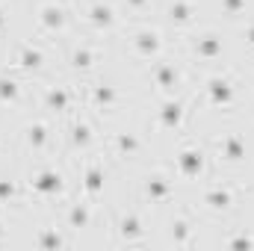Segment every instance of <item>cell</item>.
<instances>
[{"label":"cell","mask_w":254,"mask_h":251,"mask_svg":"<svg viewBox=\"0 0 254 251\" xmlns=\"http://www.w3.org/2000/svg\"><path fill=\"white\" fill-rule=\"evenodd\" d=\"M21 145H24V151L30 154V157H48L51 154V148H54V127L48 119H33V122H27L24 130H21Z\"/></svg>","instance_id":"21"},{"label":"cell","mask_w":254,"mask_h":251,"mask_svg":"<svg viewBox=\"0 0 254 251\" xmlns=\"http://www.w3.org/2000/svg\"><path fill=\"white\" fill-rule=\"evenodd\" d=\"M83 21L92 33H116L119 27V15H116V6L107 3V0H86L83 6Z\"/></svg>","instance_id":"24"},{"label":"cell","mask_w":254,"mask_h":251,"mask_svg":"<svg viewBox=\"0 0 254 251\" xmlns=\"http://www.w3.org/2000/svg\"><path fill=\"white\" fill-rule=\"evenodd\" d=\"M107 192V166L101 160V154H86L83 157V169H80V181H77V195L89 198V201H101Z\"/></svg>","instance_id":"16"},{"label":"cell","mask_w":254,"mask_h":251,"mask_svg":"<svg viewBox=\"0 0 254 251\" xmlns=\"http://www.w3.org/2000/svg\"><path fill=\"white\" fill-rule=\"evenodd\" d=\"M95 142H98V136H95V125H92V119L83 116L80 107H77V110L71 113L68 127H65V145H68V151L86 157V154L95 151Z\"/></svg>","instance_id":"18"},{"label":"cell","mask_w":254,"mask_h":251,"mask_svg":"<svg viewBox=\"0 0 254 251\" xmlns=\"http://www.w3.org/2000/svg\"><path fill=\"white\" fill-rule=\"evenodd\" d=\"M210 157L222 166V169H237V166H246V157H249V142L240 130L228 127V130H219L210 142Z\"/></svg>","instance_id":"10"},{"label":"cell","mask_w":254,"mask_h":251,"mask_svg":"<svg viewBox=\"0 0 254 251\" xmlns=\"http://www.w3.org/2000/svg\"><path fill=\"white\" fill-rule=\"evenodd\" d=\"M166 246H175V249H195L198 240H201V219L192 207H181L175 210L169 219H166Z\"/></svg>","instance_id":"9"},{"label":"cell","mask_w":254,"mask_h":251,"mask_svg":"<svg viewBox=\"0 0 254 251\" xmlns=\"http://www.w3.org/2000/svg\"><path fill=\"white\" fill-rule=\"evenodd\" d=\"M219 243H222L225 249L249 251V249H254V228H231L228 234L219 237Z\"/></svg>","instance_id":"28"},{"label":"cell","mask_w":254,"mask_h":251,"mask_svg":"<svg viewBox=\"0 0 254 251\" xmlns=\"http://www.w3.org/2000/svg\"><path fill=\"white\" fill-rule=\"evenodd\" d=\"M6 33H9V9L0 3V39H3Z\"/></svg>","instance_id":"33"},{"label":"cell","mask_w":254,"mask_h":251,"mask_svg":"<svg viewBox=\"0 0 254 251\" xmlns=\"http://www.w3.org/2000/svg\"><path fill=\"white\" fill-rule=\"evenodd\" d=\"M240 86H243V80L234 68H219L204 80L201 95H195V98H201L204 107L213 113H234L240 107V95H243Z\"/></svg>","instance_id":"1"},{"label":"cell","mask_w":254,"mask_h":251,"mask_svg":"<svg viewBox=\"0 0 254 251\" xmlns=\"http://www.w3.org/2000/svg\"><path fill=\"white\" fill-rule=\"evenodd\" d=\"M187 54L195 63H219L225 57V36L213 27L195 30L187 36Z\"/></svg>","instance_id":"15"},{"label":"cell","mask_w":254,"mask_h":251,"mask_svg":"<svg viewBox=\"0 0 254 251\" xmlns=\"http://www.w3.org/2000/svg\"><path fill=\"white\" fill-rule=\"evenodd\" d=\"M148 80H151V86H154V92L160 98H172V95L184 92L187 71H184L181 63H175L169 57H160L157 63H151V68H148Z\"/></svg>","instance_id":"12"},{"label":"cell","mask_w":254,"mask_h":251,"mask_svg":"<svg viewBox=\"0 0 254 251\" xmlns=\"http://www.w3.org/2000/svg\"><path fill=\"white\" fill-rule=\"evenodd\" d=\"M104 145H107V154L116 163H139L145 148H148V139L133 127H122V130H113Z\"/></svg>","instance_id":"13"},{"label":"cell","mask_w":254,"mask_h":251,"mask_svg":"<svg viewBox=\"0 0 254 251\" xmlns=\"http://www.w3.org/2000/svg\"><path fill=\"white\" fill-rule=\"evenodd\" d=\"M101 60H104V48L95 39H77V42L68 45V54H65L68 71L77 74V77H92L98 71Z\"/></svg>","instance_id":"14"},{"label":"cell","mask_w":254,"mask_h":251,"mask_svg":"<svg viewBox=\"0 0 254 251\" xmlns=\"http://www.w3.org/2000/svg\"><path fill=\"white\" fill-rule=\"evenodd\" d=\"M9 234H12V225H9V219H6V213L0 210V246L9 240Z\"/></svg>","instance_id":"32"},{"label":"cell","mask_w":254,"mask_h":251,"mask_svg":"<svg viewBox=\"0 0 254 251\" xmlns=\"http://www.w3.org/2000/svg\"><path fill=\"white\" fill-rule=\"evenodd\" d=\"M252 0H219V15H225L228 21H240L249 15Z\"/></svg>","instance_id":"29"},{"label":"cell","mask_w":254,"mask_h":251,"mask_svg":"<svg viewBox=\"0 0 254 251\" xmlns=\"http://www.w3.org/2000/svg\"><path fill=\"white\" fill-rule=\"evenodd\" d=\"M175 172L166 166H151L142 178H139V201L145 207H166L175 201L178 189H175Z\"/></svg>","instance_id":"6"},{"label":"cell","mask_w":254,"mask_h":251,"mask_svg":"<svg viewBox=\"0 0 254 251\" xmlns=\"http://www.w3.org/2000/svg\"><path fill=\"white\" fill-rule=\"evenodd\" d=\"M198 12H201L198 0H166L163 21L169 27H175V30H190V27H195V21H198Z\"/></svg>","instance_id":"25"},{"label":"cell","mask_w":254,"mask_h":251,"mask_svg":"<svg viewBox=\"0 0 254 251\" xmlns=\"http://www.w3.org/2000/svg\"><path fill=\"white\" fill-rule=\"evenodd\" d=\"M243 198H246V189H243V184H237V181H210V184L204 181V187L198 192L201 210L207 216H216V219L234 216L240 210Z\"/></svg>","instance_id":"4"},{"label":"cell","mask_w":254,"mask_h":251,"mask_svg":"<svg viewBox=\"0 0 254 251\" xmlns=\"http://www.w3.org/2000/svg\"><path fill=\"white\" fill-rule=\"evenodd\" d=\"M77 101H80V92L71 83H48L42 89V107L54 116H71L77 110Z\"/></svg>","instance_id":"22"},{"label":"cell","mask_w":254,"mask_h":251,"mask_svg":"<svg viewBox=\"0 0 254 251\" xmlns=\"http://www.w3.org/2000/svg\"><path fill=\"white\" fill-rule=\"evenodd\" d=\"M0 104L9 107V110H18V107L27 104V86H24V80L15 68L0 71Z\"/></svg>","instance_id":"26"},{"label":"cell","mask_w":254,"mask_h":251,"mask_svg":"<svg viewBox=\"0 0 254 251\" xmlns=\"http://www.w3.org/2000/svg\"><path fill=\"white\" fill-rule=\"evenodd\" d=\"M125 39H127L130 54H133L139 63L151 65V63H157L160 57H166V39H163L160 27H154V24H148V21L133 24L125 33Z\"/></svg>","instance_id":"8"},{"label":"cell","mask_w":254,"mask_h":251,"mask_svg":"<svg viewBox=\"0 0 254 251\" xmlns=\"http://www.w3.org/2000/svg\"><path fill=\"white\" fill-rule=\"evenodd\" d=\"M192 98L195 95H172V98H160L157 110H154V127L160 133H169V136H178L184 125H187V116H190Z\"/></svg>","instance_id":"11"},{"label":"cell","mask_w":254,"mask_h":251,"mask_svg":"<svg viewBox=\"0 0 254 251\" xmlns=\"http://www.w3.org/2000/svg\"><path fill=\"white\" fill-rule=\"evenodd\" d=\"M27 195L48 204V201H65L68 198V178L57 163H39L36 169H30V175L24 178Z\"/></svg>","instance_id":"5"},{"label":"cell","mask_w":254,"mask_h":251,"mask_svg":"<svg viewBox=\"0 0 254 251\" xmlns=\"http://www.w3.org/2000/svg\"><path fill=\"white\" fill-rule=\"evenodd\" d=\"M95 222H98V207H95V201H89V198H83V195H77V198L65 201L63 225L74 234V237H80V234L92 231V228H95Z\"/></svg>","instance_id":"19"},{"label":"cell","mask_w":254,"mask_h":251,"mask_svg":"<svg viewBox=\"0 0 254 251\" xmlns=\"http://www.w3.org/2000/svg\"><path fill=\"white\" fill-rule=\"evenodd\" d=\"M68 24H71V9H68L65 0L39 3V9H36V30H39V36H48V39L63 36V33H68Z\"/></svg>","instance_id":"17"},{"label":"cell","mask_w":254,"mask_h":251,"mask_svg":"<svg viewBox=\"0 0 254 251\" xmlns=\"http://www.w3.org/2000/svg\"><path fill=\"white\" fill-rule=\"evenodd\" d=\"M243 189H246V198H252L254 201V178L249 181V184H243Z\"/></svg>","instance_id":"34"},{"label":"cell","mask_w":254,"mask_h":251,"mask_svg":"<svg viewBox=\"0 0 254 251\" xmlns=\"http://www.w3.org/2000/svg\"><path fill=\"white\" fill-rule=\"evenodd\" d=\"M122 6H125L127 12L136 15V12H145V9L151 6V0H122Z\"/></svg>","instance_id":"31"},{"label":"cell","mask_w":254,"mask_h":251,"mask_svg":"<svg viewBox=\"0 0 254 251\" xmlns=\"http://www.w3.org/2000/svg\"><path fill=\"white\" fill-rule=\"evenodd\" d=\"M3 145H6V139H3V133H0V154H3Z\"/></svg>","instance_id":"35"},{"label":"cell","mask_w":254,"mask_h":251,"mask_svg":"<svg viewBox=\"0 0 254 251\" xmlns=\"http://www.w3.org/2000/svg\"><path fill=\"white\" fill-rule=\"evenodd\" d=\"M240 39H243V48H246V54L254 60V18L243 24V30H240Z\"/></svg>","instance_id":"30"},{"label":"cell","mask_w":254,"mask_h":251,"mask_svg":"<svg viewBox=\"0 0 254 251\" xmlns=\"http://www.w3.org/2000/svg\"><path fill=\"white\" fill-rule=\"evenodd\" d=\"M30 243H33L36 249L60 251V249H71V246H74V234L65 228L63 222H42V225L30 234Z\"/></svg>","instance_id":"23"},{"label":"cell","mask_w":254,"mask_h":251,"mask_svg":"<svg viewBox=\"0 0 254 251\" xmlns=\"http://www.w3.org/2000/svg\"><path fill=\"white\" fill-rule=\"evenodd\" d=\"M83 101L86 107L95 113V116H116L122 107H125L127 95L122 92V86L110 77H95L86 83V92H83Z\"/></svg>","instance_id":"7"},{"label":"cell","mask_w":254,"mask_h":251,"mask_svg":"<svg viewBox=\"0 0 254 251\" xmlns=\"http://www.w3.org/2000/svg\"><path fill=\"white\" fill-rule=\"evenodd\" d=\"M27 198H30V195H27L24 181H18L15 175H0V210H3V213L24 207Z\"/></svg>","instance_id":"27"},{"label":"cell","mask_w":254,"mask_h":251,"mask_svg":"<svg viewBox=\"0 0 254 251\" xmlns=\"http://www.w3.org/2000/svg\"><path fill=\"white\" fill-rule=\"evenodd\" d=\"M210 160L213 157L204 145H198L192 136L181 133V142H178L175 160H172V172L184 184H204L210 178Z\"/></svg>","instance_id":"2"},{"label":"cell","mask_w":254,"mask_h":251,"mask_svg":"<svg viewBox=\"0 0 254 251\" xmlns=\"http://www.w3.org/2000/svg\"><path fill=\"white\" fill-rule=\"evenodd\" d=\"M110 234L119 249H142L151 243V228L139 207H116L110 216Z\"/></svg>","instance_id":"3"},{"label":"cell","mask_w":254,"mask_h":251,"mask_svg":"<svg viewBox=\"0 0 254 251\" xmlns=\"http://www.w3.org/2000/svg\"><path fill=\"white\" fill-rule=\"evenodd\" d=\"M12 68L24 77H42L48 71V54L39 42H18L12 51Z\"/></svg>","instance_id":"20"}]
</instances>
